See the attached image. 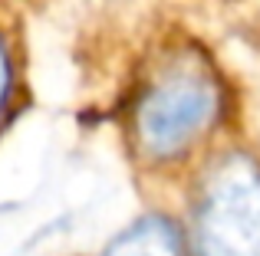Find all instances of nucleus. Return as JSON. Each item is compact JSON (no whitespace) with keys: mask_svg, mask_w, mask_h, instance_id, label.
I'll use <instances>...</instances> for the list:
<instances>
[{"mask_svg":"<svg viewBox=\"0 0 260 256\" xmlns=\"http://www.w3.org/2000/svg\"><path fill=\"white\" fill-rule=\"evenodd\" d=\"M102 256H181L178 233L165 220H142L125 230Z\"/></svg>","mask_w":260,"mask_h":256,"instance_id":"nucleus-3","label":"nucleus"},{"mask_svg":"<svg viewBox=\"0 0 260 256\" xmlns=\"http://www.w3.org/2000/svg\"><path fill=\"white\" fill-rule=\"evenodd\" d=\"M198 256H260V164L228 158L201 194L194 217Z\"/></svg>","mask_w":260,"mask_h":256,"instance_id":"nucleus-2","label":"nucleus"},{"mask_svg":"<svg viewBox=\"0 0 260 256\" xmlns=\"http://www.w3.org/2000/svg\"><path fill=\"white\" fill-rule=\"evenodd\" d=\"M221 112V86L198 56H178L148 82L135 105V135L152 158L181 154Z\"/></svg>","mask_w":260,"mask_h":256,"instance_id":"nucleus-1","label":"nucleus"},{"mask_svg":"<svg viewBox=\"0 0 260 256\" xmlns=\"http://www.w3.org/2000/svg\"><path fill=\"white\" fill-rule=\"evenodd\" d=\"M7 86H10V66H7V50L0 43V105L7 99Z\"/></svg>","mask_w":260,"mask_h":256,"instance_id":"nucleus-4","label":"nucleus"}]
</instances>
